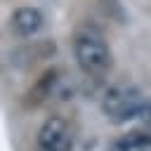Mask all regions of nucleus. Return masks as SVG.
<instances>
[{"instance_id":"39448f33","label":"nucleus","mask_w":151,"mask_h":151,"mask_svg":"<svg viewBox=\"0 0 151 151\" xmlns=\"http://www.w3.org/2000/svg\"><path fill=\"white\" fill-rule=\"evenodd\" d=\"M109 151H151V125L127 130L125 134L111 142Z\"/></svg>"},{"instance_id":"20e7f679","label":"nucleus","mask_w":151,"mask_h":151,"mask_svg":"<svg viewBox=\"0 0 151 151\" xmlns=\"http://www.w3.org/2000/svg\"><path fill=\"white\" fill-rule=\"evenodd\" d=\"M42 24H45V17L38 7H17L12 12V19H9V26L19 38L35 35L42 28Z\"/></svg>"},{"instance_id":"7ed1b4c3","label":"nucleus","mask_w":151,"mask_h":151,"mask_svg":"<svg viewBox=\"0 0 151 151\" xmlns=\"http://www.w3.org/2000/svg\"><path fill=\"white\" fill-rule=\"evenodd\" d=\"M38 149L40 151H71L73 137L68 123L61 116H50L38 130Z\"/></svg>"},{"instance_id":"f03ea898","label":"nucleus","mask_w":151,"mask_h":151,"mask_svg":"<svg viewBox=\"0 0 151 151\" xmlns=\"http://www.w3.org/2000/svg\"><path fill=\"white\" fill-rule=\"evenodd\" d=\"M146 97L132 83H116L101 97V111L113 125H125L139 118Z\"/></svg>"},{"instance_id":"f257e3e1","label":"nucleus","mask_w":151,"mask_h":151,"mask_svg":"<svg viewBox=\"0 0 151 151\" xmlns=\"http://www.w3.org/2000/svg\"><path fill=\"white\" fill-rule=\"evenodd\" d=\"M73 54H76L78 66L92 78H104L113 66V54L109 45L104 42L101 33L90 26L78 28L73 38Z\"/></svg>"},{"instance_id":"423d86ee","label":"nucleus","mask_w":151,"mask_h":151,"mask_svg":"<svg viewBox=\"0 0 151 151\" xmlns=\"http://www.w3.org/2000/svg\"><path fill=\"white\" fill-rule=\"evenodd\" d=\"M57 85H59V71H57V68H52V71L42 73V76L38 78V83L33 85V90L28 92L31 101H33V104L45 101L47 97H52V92H54V87H57Z\"/></svg>"},{"instance_id":"0eeeda50","label":"nucleus","mask_w":151,"mask_h":151,"mask_svg":"<svg viewBox=\"0 0 151 151\" xmlns=\"http://www.w3.org/2000/svg\"><path fill=\"white\" fill-rule=\"evenodd\" d=\"M137 120H142L144 125H151V99H146L144 101V106H142V111H139V118Z\"/></svg>"}]
</instances>
